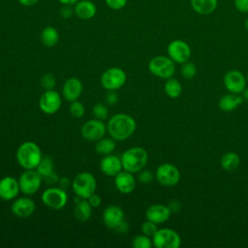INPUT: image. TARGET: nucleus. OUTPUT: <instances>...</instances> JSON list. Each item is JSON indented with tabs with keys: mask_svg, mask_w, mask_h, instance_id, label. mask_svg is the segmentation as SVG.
<instances>
[{
	"mask_svg": "<svg viewBox=\"0 0 248 248\" xmlns=\"http://www.w3.org/2000/svg\"><path fill=\"white\" fill-rule=\"evenodd\" d=\"M234 6L238 12L242 14L248 13V0H234Z\"/></svg>",
	"mask_w": 248,
	"mask_h": 248,
	"instance_id": "nucleus-39",
	"label": "nucleus"
},
{
	"mask_svg": "<svg viewBox=\"0 0 248 248\" xmlns=\"http://www.w3.org/2000/svg\"><path fill=\"white\" fill-rule=\"evenodd\" d=\"M43 177L37 170H25L18 178L20 192L26 196L34 195L42 185Z\"/></svg>",
	"mask_w": 248,
	"mask_h": 248,
	"instance_id": "nucleus-8",
	"label": "nucleus"
},
{
	"mask_svg": "<svg viewBox=\"0 0 248 248\" xmlns=\"http://www.w3.org/2000/svg\"><path fill=\"white\" fill-rule=\"evenodd\" d=\"M120 159L124 170L137 173L146 166L148 161V154L142 147L134 146L124 151Z\"/></svg>",
	"mask_w": 248,
	"mask_h": 248,
	"instance_id": "nucleus-3",
	"label": "nucleus"
},
{
	"mask_svg": "<svg viewBox=\"0 0 248 248\" xmlns=\"http://www.w3.org/2000/svg\"><path fill=\"white\" fill-rule=\"evenodd\" d=\"M132 246L134 248H151L153 246V243L150 236L142 233L133 238Z\"/></svg>",
	"mask_w": 248,
	"mask_h": 248,
	"instance_id": "nucleus-31",
	"label": "nucleus"
},
{
	"mask_svg": "<svg viewBox=\"0 0 248 248\" xmlns=\"http://www.w3.org/2000/svg\"><path fill=\"white\" fill-rule=\"evenodd\" d=\"M92 113L95 118L100 120H106L108 116V109L106 105L102 103L95 104L92 108Z\"/></svg>",
	"mask_w": 248,
	"mask_h": 248,
	"instance_id": "nucleus-33",
	"label": "nucleus"
},
{
	"mask_svg": "<svg viewBox=\"0 0 248 248\" xmlns=\"http://www.w3.org/2000/svg\"><path fill=\"white\" fill-rule=\"evenodd\" d=\"M241 97H242V99H243V101H246V102H248V88H246L245 87V89L241 92Z\"/></svg>",
	"mask_w": 248,
	"mask_h": 248,
	"instance_id": "nucleus-48",
	"label": "nucleus"
},
{
	"mask_svg": "<svg viewBox=\"0 0 248 248\" xmlns=\"http://www.w3.org/2000/svg\"><path fill=\"white\" fill-rule=\"evenodd\" d=\"M92 214V206L86 199H80L78 197L76 206L74 208V215L79 222L87 221Z\"/></svg>",
	"mask_w": 248,
	"mask_h": 248,
	"instance_id": "nucleus-25",
	"label": "nucleus"
},
{
	"mask_svg": "<svg viewBox=\"0 0 248 248\" xmlns=\"http://www.w3.org/2000/svg\"><path fill=\"white\" fill-rule=\"evenodd\" d=\"M69 110H70V113L73 117L80 118V117L83 116V114L85 112V108H84L82 103H80L77 100V101H74V102L71 103Z\"/></svg>",
	"mask_w": 248,
	"mask_h": 248,
	"instance_id": "nucleus-34",
	"label": "nucleus"
},
{
	"mask_svg": "<svg viewBox=\"0 0 248 248\" xmlns=\"http://www.w3.org/2000/svg\"><path fill=\"white\" fill-rule=\"evenodd\" d=\"M152 243L156 248H178L181 245V237L176 231L164 228L152 236Z\"/></svg>",
	"mask_w": 248,
	"mask_h": 248,
	"instance_id": "nucleus-7",
	"label": "nucleus"
},
{
	"mask_svg": "<svg viewBox=\"0 0 248 248\" xmlns=\"http://www.w3.org/2000/svg\"><path fill=\"white\" fill-rule=\"evenodd\" d=\"M164 89H165V93L167 94V96H169L170 98H172V99L178 98L182 93L181 83L177 79L172 78L167 79V81L165 82V85H164Z\"/></svg>",
	"mask_w": 248,
	"mask_h": 248,
	"instance_id": "nucleus-29",
	"label": "nucleus"
},
{
	"mask_svg": "<svg viewBox=\"0 0 248 248\" xmlns=\"http://www.w3.org/2000/svg\"><path fill=\"white\" fill-rule=\"evenodd\" d=\"M148 70L155 77L168 79L172 78L175 73V63L169 56L158 55L149 61Z\"/></svg>",
	"mask_w": 248,
	"mask_h": 248,
	"instance_id": "nucleus-5",
	"label": "nucleus"
},
{
	"mask_svg": "<svg viewBox=\"0 0 248 248\" xmlns=\"http://www.w3.org/2000/svg\"><path fill=\"white\" fill-rule=\"evenodd\" d=\"M40 82H41L42 87L45 90H49V89H53L54 88V86L56 84V79H55V77L52 74L46 73V74H44L41 77Z\"/></svg>",
	"mask_w": 248,
	"mask_h": 248,
	"instance_id": "nucleus-35",
	"label": "nucleus"
},
{
	"mask_svg": "<svg viewBox=\"0 0 248 248\" xmlns=\"http://www.w3.org/2000/svg\"><path fill=\"white\" fill-rule=\"evenodd\" d=\"M71 5H63L60 9V15L63 18H70L74 14V8Z\"/></svg>",
	"mask_w": 248,
	"mask_h": 248,
	"instance_id": "nucleus-41",
	"label": "nucleus"
},
{
	"mask_svg": "<svg viewBox=\"0 0 248 248\" xmlns=\"http://www.w3.org/2000/svg\"><path fill=\"white\" fill-rule=\"evenodd\" d=\"M36 209L34 201L28 197H21L16 199L11 206V211L18 218H27L31 216Z\"/></svg>",
	"mask_w": 248,
	"mask_h": 248,
	"instance_id": "nucleus-15",
	"label": "nucleus"
},
{
	"mask_svg": "<svg viewBox=\"0 0 248 248\" xmlns=\"http://www.w3.org/2000/svg\"><path fill=\"white\" fill-rule=\"evenodd\" d=\"M41 42L47 47L54 46L59 41V33L53 26H46L40 34Z\"/></svg>",
	"mask_w": 248,
	"mask_h": 248,
	"instance_id": "nucleus-26",
	"label": "nucleus"
},
{
	"mask_svg": "<svg viewBox=\"0 0 248 248\" xmlns=\"http://www.w3.org/2000/svg\"><path fill=\"white\" fill-rule=\"evenodd\" d=\"M36 170L42 175L43 179L49 176L54 172V165L52 159L49 156H43Z\"/></svg>",
	"mask_w": 248,
	"mask_h": 248,
	"instance_id": "nucleus-30",
	"label": "nucleus"
},
{
	"mask_svg": "<svg viewBox=\"0 0 248 248\" xmlns=\"http://www.w3.org/2000/svg\"><path fill=\"white\" fill-rule=\"evenodd\" d=\"M82 89H83L82 83L78 78H70L63 84L62 94L67 101L72 103L74 101H77L80 97L82 93Z\"/></svg>",
	"mask_w": 248,
	"mask_h": 248,
	"instance_id": "nucleus-19",
	"label": "nucleus"
},
{
	"mask_svg": "<svg viewBox=\"0 0 248 248\" xmlns=\"http://www.w3.org/2000/svg\"><path fill=\"white\" fill-rule=\"evenodd\" d=\"M115 149V142L111 138H102L96 141L95 150L101 155H108L113 152Z\"/></svg>",
	"mask_w": 248,
	"mask_h": 248,
	"instance_id": "nucleus-28",
	"label": "nucleus"
},
{
	"mask_svg": "<svg viewBox=\"0 0 248 248\" xmlns=\"http://www.w3.org/2000/svg\"><path fill=\"white\" fill-rule=\"evenodd\" d=\"M17 1L21 6H24V7H32L39 2V0H17Z\"/></svg>",
	"mask_w": 248,
	"mask_h": 248,
	"instance_id": "nucleus-46",
	"label": "nucleus"
},
{
	"mask_svg": "<svg viewBox=\"0 0 248 248\" xmlns=\"http://www.w3.org/2000/svg\"><path fill=\"white\" fill-rule=\"evenodd\" d=\"M246 80H247V82H248V74H247V77H246Z\"/></svg>",
	"mask_w": 248,
	"mask_h": 248,
	"instance_id": "nucleus-50",
	"label": "nucleus"
},
{
	"mask_svg": "<svg viewBox=\"0 0 248 248\" xmlns=\"http://www.w3.org/2000/svg\"><path fill=\"white\" fill-rule=\"evenodd\" d=\"M136 120L129 114L116 113L112 115L107 124V131L115 140H125L136 131Z\"/></svg>",
	"mask_w": 248,
	"mask_h": 248,
	"instance_id": "nucleus-1",
	"label": "nucleus"
},
{
	"mask_svg": "<svg viewBox=\"0 0 248 248\" xmlns=\"http://www.w3.org/2000/svg\"><path fill=\"white\" fill-rule=\"evenodd\" d=\"M140 230H141V232L143 234L152 237L156 233V232L158 231V228H157V224L156 223L146 219V221L141 224Z\"/></svg>",
	"mask_w": 248,
	"mask_h": 248,
	"instance_id": "nucleus-36",
	"label": "nucleus"
},
{
	"mask_svg": "<svg viewBox=\"0 0 248 248\" xmlns=\"http://www.w3.org/2000/svg\"><path fill=\"white\" fill-rule=\"evenodd\" d=\"M244 26H245V29L248 31V17L244 21Z\"/></svg>",
	"mask_w": 248,
	"mask_h": 248,
	"instance_id": "nucleus-49",
	"label": "nucleus"
},
{
	"mask_svg": "<svg viewBox=\"0 0 248 248\" xmlns=\"http://www.w3.org/2000/svg\"><path fill=\"white\" fill-rule=\"evenodd\" d=\"M72 189L77 197L80 199H88L92 194L96 192L97 181L94 175L87 171L78 173L73 182Z\"/></svg>",
	"mask_w": 248,
	"mask_h": 248,
	"instance_id": "nucleus-4",
	"label": "nucleus"
},
{
	"mask_svg": "<svg viewBox=\"0 0 248 248\" xmlns=\"http://www.w3.org/2000/svg\"><path fill=\"white\" fill-rule=\"evenodd\" d=\"M220 164L223 170L227 171H233L238 168L240 164V158L235 152H227L222 156Z\"/></svg>",
	"mask_w": 248,
	"mask_h": 248,
	"instance_id": "nucleus-27",
	"label": "nucleus"
},
{
	"mask_svg": "<svg viewBox=\"0 0 248 248\" xmlns=\"http://www.w3.org/2000/svg\"><path fill=\"white\" fill-rule=\"evenodd\" d=\"M128 0H105L107 6L114 11L123 9L127 5Z\"/></svg>",
	"mask_w": 248,
	"mask_h": 248,
	"instance_id": "nucleus-38",
	"label": "nucleus"
},
{
	"mask_svg": "<svg viewBox=\"0 0 248 248\" xmlns=\"http://www.w3.org/2000/svg\"><path fill=\"white\" fill-rule=\"evenodd\" d=\"M42 202L47 207L59 210L66 205L68 195L66 191L60 187H49L43 192Z\"/></svg>",
	"mask_w": 248,
	"mask_h": 248,
	"instance_id": "nucleus-10",
	"label": "nucleus"
},
{
	"mask_svg": "<svg viewBox=\"0 0 248 248\" xmlns=\"http://www.w3.org/2000/svg\"><path fill=\"white\" fill-rule=\"evenodd\" d=\"M59 3H61L62 5H71L74 6L78 0H57Z\"/></svg>",
	"mask_w": 248,
	"mask_h": 248,
	"instance_id": "nucleus-47",
	"label": "nucleus"
},
{
	"mask_svg": "<svg viewBox=\"0 0 248 248\" xmlns=\"http://www.w3.org/2000/svg\"><path fill=\"white\" fill-rule=\"evenodd\" d=\"M121 159L116 155H105L100 162L101 171L108 176H115L122 170Z\"/></svg>",
	"mask_w": 248,
	"mask_h": 248,
	"instance_id": "nucleus-17",
	"label": "nucleus"
},
{
	"mask_svg": "<svg viewBox=\"0 0 248 248\" xmlns=\"http://www.w3.org/2000/svg\"><path fill=\"white\" fill-rule=\"evenodd\" d=\"M169 57L177 64H183L187 62L191 57V47L190 46L182 40L171 41L167 48Z\"/></svg>",
	"mask_w": 248,
	"mask_h": 248,
	"instance_id": "nucleus-11",
	"label": "nucleus"
},
{
	"mask_svg": "<svg viewBox=\"0 0 248 248\" xmlns=\"http://www.w3.org/2000/svg\"><path fill=\"white\" fill-rule=\"evenodd\" d=\"M167 206L169 207L170 213H176L180 210L181 208V202L177 200H171L168 204Z\"/></svg>",
	"mask_w": 248,
	"mask_h": 248,
	"instance_id": "nucleus-42",
	"label": "nucleus"
},
{
	"mask_svg": "<svg viewBox=\"0 0 248 248\" xmlns=\"http://www.w3.org/2000/svg\"><path fill=\"white\" fill-rule=\"evenodd\" d=\"M114 184L116 189L122 194H130L136 188V179L132 172L121 170L115 175Z\"/></svg>",
	"mask_w": 248,
	"mask_h": 248,
	"instance_id": "nucleus-20",
	"label": "nucleus"
},
{
	"mask_svg": "<svg viewBox=\"0 0 248 248\" xmlns=\"http://www.w3.org/2000/svg\"><path fill=\"white\" fill-rule=\"evenodd\" d=\"M18 180L13 176H4L0 179V199L11 201L17 197L19 193Z\"/></svg>",
	"mask_w": 248,
	"mask_h": 248,
	"instance_id": "nucleus-16",
	"label": "nucleus"
},
{
	"mask_svg": "<svg viewBox=\"0 0 248 248\" xmlns=\"http://www.w3.org/2000/svg\"><path fill=\"white\" fill-rule=\"evenodd\" d=\"M138 180L141 183H150L154 179V174L151 170H144L142 169L140 171L138 172Z\"/></svg>",
	"mask_w": 248,
	"mask_h": 248,
	"instance_id": "nucleus-37",
	"label": "nucleus"
},
{
	"mask_svg": "<svg viewBox=\"0 0 248 248\" xmlns=\"http://www.w3.org/2000/svg\"><path fill=\"white\" fill-rule=\"evenodd\" d=\"M155 177L161 185L172 187L179 182L180 171L174 165L170 163H163L157 168Z\"/></svg>",
	"mask_w": 248,
	"mask_h": 248,
	"instance_id": "nucleus-9",
	"label": "nucleus"
},
{
	"mask_svg": "<svg viewBox=\"0 0 248 248\" xmlns=\"http://www.w3.org/2000/svg\"><path fill=\"white\" fill-rule=\"evenodd\" d=\"M127 80L126 73L118 67L107 69L100 78V82L103 88L108 90H117L121 88Z\"/></svg>",
	"mask_w": 248,
	"mask_h": 248,
	"instance_id": "nucleus-6",
	"label": "nucleus"
},
{
	"mask_svg": "<svg viewBox=\"0 0 248 248\" xmlns=\"http://www.w3.org/2000/svg\"><path fill=\"white\" fill-rule=\"evenodd\" d=\"M118 94L115 92V90H108L106 95V102L108 105H115L118 101Z\"/></svg>",
	"mask_w": 248,
	"mask_h": 248,
	"instance_id": "nucleus-40",
	"label": "nucleus"
},
{
	"mask_svg": "<svg viewBox=\"0 0 248 248\" xmlns=\"http://www.w3.org/2000/svg\"><path fill=\"white\" fill-rule=\"evenodd\" d=\"M190 4L194 12L202 16H206L216 10L218 0H190Z\"/></svg>",
	"mask_w": 248,
	"mask_h": 248,
	"instance_id": "nucleus-24",
	"label": "nucleus"
},
{
	"mask_svg": "<svg viewBox=\"0 0 248 248\" xmlns=\"http://www.w3.org/2000/svg\"><path fill=\"white\" fill-rule=\"evenodd\" d=\"M226 89L234 94H240L246 87V78L237 70L228 71L223 78Z\"/></svg>",
	"mask_w": 248,
	"mask_h": 248,
	"instance_id": "nucleus-14",
	"label": "nucleus"
},
{
	"mask_svg": "<svg viewBox=\"0 0 248 248\" xmlns=\"http://www.w3.org/2000/svg\"><path fill=\"white\" fill-rule=\"evenodd\" d=\"M181 75L186 79H192L197 75V66L192 62H185L181 67Z\"/></svg>",
	"mask_w": 248,
	"mask_h": 248,
	"instance_id": "nucleus-32",
	"label": "nucleus"
},
{
	"mask_svg": "<svg viewBox=\"0 0 248 248\" xmlns=\"http://www.w3.org/2000/svg\"><path fill=\"white\" fill-rule=\"evenodd\" d=\"M128 230H129V225H128V223H127L125 220H123V221L114 229V231H116V232H119V233H125Z\"/></svg>",
	"mask_w": 248,
	"mask_h": 248,
	"instance_id": "nucleus-44",
	"label": "nucleus"
},
{
	"mask_svg": "<svg viewBox=\"0 0 248 248\" xmlns=\"http://www.w3.org/2000/svg\"><path fill=\"white\" fill-rule=\"evenodd\" d=\"M16 157L18 165L24 170H36L43 154L38 144L33 141H25L18 146Z\"/></svg>",
	"mask_w": 248,
	"mask_h": 248,
	"instance_id": "nucleus-2",
	"label": "nucleus"
},
{
	"mask_svg": "<svg viewBox=\"0 0 248 248\" xmlns=\"http://www.w3.org/2000/svg\"><path fill=\"white\" fill-rule=\"evenodd\" d=\"M87 201H88V202L90 203V205H91L92 207H98V206H100V204H101V202H102L100 196H99L98 194H96V193L92 194V195L87 199Z\"/></svg>",
	"mask_w": 248,
	"mask_h": 248,
	"instance_id": "nucleus-43",
	"label": "nucleus"
},
{
	"mask_svg": "<svg viewBox=\"0 0 248 248\" xmlns=\"http://www.w3.org/2000/svg\"><path fill=\"white\" fill-rule=\"evenodd\" d=\"M124 220V212L120 206L109 205L103 213V222L109 229H115Z\"/></svg>",
	"mask_w": 248,
	"mask_h": 248,
	"instance_id": "nucleus-21",
	"label": "nucleus"
},
{
	"mask_svg": "<svg viewBox=\"0 0 248 248\" xmlns=\"http://www.w3.org/2000/svg\"><path fill=\"white\" fill-rule=\"evenodd\" d=\"M243 103V99L239 94L234 93H228L223 95L218 103V106L221 110L223 111H232L234 110L238 106H240Z\"/></svg>",
	"mask_w": 248,
	"mask_h": 248,
	"instance_id": "nucleus-23",
	"label": "nucleus"
},
{
	"mask_svg": "<svg viewBox=\"0 0 248 248\" xmlns=\"http://www.w3.org/2000/svg\"><path fill=\"white\" fill-rule=\"evenodd\" d=\"M74 14L82 20H89L97 14V7L91 0H78L74 5Z\"/></svg>",
	"mask_w": 248,
	"mask_h": 248,
	"instance_id": "nucleus-22",
	"label": "nucleus"
},
{
	"mask_svg": "<svg viewBox=\"0 0 248 248\" xmlns=\"http://www.w3.org/2000/svg\"><path fill=\"white\" fill-rule=\"evenodd\" d=\"M170 214L171 213L169 207L165 204H160V203L150 205L145 211L146 219L156 223L157 225L168 221L170 219Z\"/></svg>",
	"mask_w": 248,
	"mask_h": 248,
	"instance_id": "nucleus-18",
	"label": "nucleus"
},
{
	"mask_svg": "<svg viewBox=\"0 0 248 248\" xmlns=\"http://www.w3.org/2000/svg\"><path fill=\"white\" fill-rule=\"evenodd\" d=\"M58 184H59V187H60V188L66 190V189L70 186V180H69V178H67V177H62V178L59 179Z\"/></svg>",
	"mask_w": 248,
	"mask_h": 248,
	"instance_id": "nucleus-45",
	"label": "nucleus"
},
{
	"mask_svg": "<svg viewBox=\"0 0 248 248\" xmlns=\"http://www.w3.org/2000/svg\"><path fill=\"white\" fill-rule=\"evenodd\" d=\"M107 126L103 120L94 118L87 120L81 127V136L88 141H97L105 137Z\"/></svg>",
	"mask_w": 248,
	"mask_h": 248,
	"instance_id": "nucleus-12",
	"label": "nucleus"
},
{
	"mask_svg": "<svg viewBox=\"0 0 248 248\" xmlns=\"http://www.w3.org/2000/svg\"><path fill=\"white\" fill-rule=\"evenodd\" d=\"M62 105V99L60 94L53 90H46L39 100L40 109L46 114H53L57 112Z\"/></svg>",
	"mask_w": 248,
	"mask_h": 248,
	"instance_id": "nucleus-13",
	"label": "nucleus"
}]
</instances>
